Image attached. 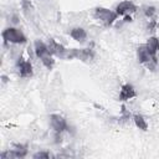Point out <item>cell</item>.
Here are the masks:
<instances>
[{
  "mask_svg": "<svg viewBox=\"0 0 159 159\" xmlns=\"http://www.w3.org/2000/svg\"><path fill=\"white\" fill-rule=\"evenodd\" d=\"M2 39L5 42H11V43H24L26 41L25 35L15 27H9L2 32Z\"/></svg>",
  "mask_w": 159,
  "mask_h": 159,
  "instance_id": "6da1fadb",
  "label": "cell"
},
{
  "mask_svg": "<svg viewBox=\"0 0 159 159\" xmlns=\"http://www.w3.org/2000/svg\"><path fill=\"white\" fill-rule=\"evenodd\" d=\"M94 16L101 22H103L106 26H109L116 20V17L118 15L112 10H108V9H104V7H97L94 10Z\"/></svg>",
  "mask_w": 159,
  "mask_h": 159,
  "instance_id": "7a4b0ae2",
  "label": "cell"
},
{
  "mask_svg": "<svg viewBox=\"0 0 159 159\" xmlns=\"http://www.w3.org/2000/svg\"><path fill=\"white\" fill-rule=\"evenodd\" d=\"M50 122H51V127L53 128V130L56 133H61L65 129H67L66 119L62 116H60V114H51Z\"/></svg>",
  "mask_w": 159,
  "mask_h": 159,
  "instance_id": "3957f363",
  "label": "cell"
},
{
  "mask_svg": "<svg viewBox=\"0 0 159 159\" xmlns=\"http://www.w3.org/2000/svg\"><path fill=\"white\" fill-rule=\"evenodd\" d=\"M137 7L132 1H122L117 5L116 7V14L117 15H128L132 12H135Z\"/></svg>",
  "mask_w": 159,
  "mask_h": 159,
  "instance_id": "277c9868",
  "label": "cell"
},
{
  "mask_svg": "<svg viewBox=\"0 0 159 159\" xmlns=\"http://www.w3.org/2000/svg\"><path fill=\"white\" fill-rule=\"evenodd\" d=\"M137 55H138V61L140 63H147L148 65L153 58H155V56H153L149 52L147 45H140L138 47V50H137Z\"/></svg>",
  "mask_w": 159,
  "mask_h": 159,
  "instance_id": "5b68a950",
  "label": "cell"
},
{
  "mask_svg": "<svg viewBox=\"0 0 159 159\" xmlns=\"http://www.w3.org/2000/svg\"><path fill=\"white\" fill-rule=\"evenodd\" d=\"M16 66L19 68V73L21 77H30L32 75V66L29 61H25L24 58H19Z\"/></svg>",
  "mask_w": 159,
  "mask_h": 159,
  "instance_id": "8992f818",
  "label": "cell"
},
{
  "mask_svg": "<svg viewBox=\"0 0 159 159\" xmlns=\"http://www.w3.org/2000/svg\"><path fill=\"white\" fill-rule=\"evenodd\" d=\"M47 48H48V52H50V55H56V56H61V53L66 50L62 45H60V43H57L53 39H48V41H47Z\"/></svg>",
  "mask_w": 159,
  "mask_h": 159,
  "instance_id": "52a82bcc",
  "label": "cell"
},
{
  "mask_svg": "<svg viewBox=\"0 0 159 159\" xmlns=\"http://www.w3.org/2000/svg\"><path fill=\"white\" fill-rule=\"evenodd\" d=\"M135 96V91L133 88L132 84H124L120 89V93H119V99L120 101H128L130 98H133Z\"/></svg>",
  "mask_w": 159,
  "mask_h": 159,
  "instance_id": "ba28073f",
  "label": "cell"
},
{
  "mask_svg": "<svg viewBox=\"0 0 159 159\" xmlns=\"http://www.w3.org/2000/svg\"><path fill=\"white\" fill-rule=\"evenodd\" d=\"M35 53L39 58H42L43 56H47L50 55L48 52V48H47V45H45L43 42L41 41H36L35 42Z\"/></svg>",
  "mask_w": 159,
  "mask_h": 159,
  "instance_id": "9c48e42d",
  "label": "cell"
},
{
  "mask_svg": "<svg viewBox=\"0 0 159 159\" xmlns=\"http://www.w3.org/2000/svg\"><path fill=\"white\" fill-rule=\"evenodd\" d=\"M76 58H80V60H82V61H89V60L93 58V51H92L91 48L77 50Z\"/></svg>",
  "mask_w": 159,
  "mask_h": 159,
  "instance_id": "30bf717a",
  "label": "cell"
},
{
  "mask_svg": "<svg viewBox=\"0 0 159 159\" xmlns=\"http://www.w3.org/2000/svg\"><path fill=\"white\" fill-rule=\"evenodd\" d=\"M70 35H71V37H72L73 40H76V41H83V40L86 39V36H87L86 31H84L82 27H75V29H72L71 32H70Z\"/></svg>",
  "mask_w": 159,
  "mask_h": 159,
  "instance_id": "8fae6325",
  "label": "cell"
},
{
  "mask_svg": "<svg viewBox=\"0 0 159 159\" xmlns=\"http://www.w3.org/2000/svg\"><path fill=\"white\" fill-rule=\"evenodd\" d=\"M145 45H147L149 52H150L153 56H155L157 51L159 50V40H158L157 37H149V39H148V42H147Z\"/></svg>",
  "mask_w": 159,
  "mask_h": 159,
  "instance_id": "7c38bea8",
  "label": "cell"
},
{
  "mask_svg": "<svg viewBox=\"0 0 159 159\" xmlns=\"http://www.w3.org/2000/svg\"><path fill=\"white\" fill-rule=\"evenodd\" d=\"M133 119H134L135 125H137L139 129H142V130H147V129H148V123H147V120L144 119L143 116H140V114H135V116L133 117Z\"/></svg>",
  "mask_w": 159,
  "mask_h": 159,
  "instance_id": "4fadbf2b",
  "label": "cell"
},
{
  "mask_svg": "<svg viewBox=\"0 0 159 159\" xmlns=\"http://www.w3.org/2000/svg\"><path fill=\"white\" fill-rule=\"evenodd\" d=\"M41 61H42V63H43L47 68H52V66H53V63H55V60L51 57V55L43 56V57L41 58Z\"/></svg>",
  "mask_w": 159,
  "mask_h": 159,
  "instance_id": "5bb4252c",
  "label": "cell"
},
{
  "mask_svg": "<svg viewBox=\"0 0 159 159\" xmlns=\"http://www.w3.org/2000/svg\"><path fill=\"white\" fill-rule=\"evenodd\" d=\"M144 14L148 17H152L155 14V7L154 6H144Z\"/></svg>",
  "mask_w": 159,
  "mask_h": 159,
  "instance_id": "9a60e30c",
  "label": "cell"
},
{
  "mask_svg": "<svg viewBox=\"0 0 159 159\" xmlns=\"http://www.w3.org/2000/svg\"><path fill=\"white\" fill-rule=\"evenodd\" d=\"M48 157H50V154L46 153V152H39V153L34 154V158H35V159H39V158H45V159H47Z\"/></svg>",
  "mask_w": 159,
  "mask_h": 159,
  "instance_id": "2e32d148",
  "label": "cell"
},
{
  "mask_svg": "<svg viewBox=\"0 0 159 159\" xmlns=\"http://www.w3.org/2000/svg\"><path fill=\"white\" fill-rule=\"evenodd\" d=\"M154 26H155V21H154V20H152V21H150V24L148 25V29H149L150 31H153V29H154Z\"/></svg>",
  "mask_w": 159,
  "mask_h": 159,
  "instance_id": "e0dca14e",
  "label": "cell"
},
{
  "mask_svg": "<svg viewBox=\"0 0 159 159\" xmlns=\"http://www.w3.org/2000/svg\"><path fill=\"white\" fill-rule=\"evenodd\" d=\"M124 21H125V22H128V21H132V17H130V16H128V15H127V16H125V17H124Z\"/></svg>",
  "mask_w": 159,
  "mask_h": 159,
  "instance_id": "ac0fdd59",
  "label": "cell"
}]
</instances>
